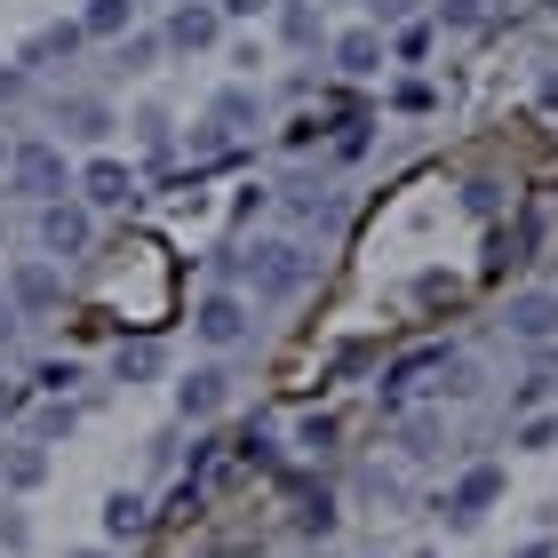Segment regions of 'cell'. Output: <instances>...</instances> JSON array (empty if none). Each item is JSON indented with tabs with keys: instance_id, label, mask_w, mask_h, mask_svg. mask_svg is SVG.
<instances>
[{
	"instance_id": "obj_4",
	"label": "cell",
	"mask_w": 558,
	"mask_h": 558,
	"mask_svg": "<svg viewBox=\"0 0 558 558\" xmlns=\"http://www.w3.org/2000/svg\"><path fill=\"white\" fill-rule=\"evenodd\" d=\"M9 175H16L24 199H64V151L57 144H16Z\"/></svg>"
},
{
	"instance_id": "obj_16",
	"label": "cell",
	"mask_w": 558,
	"mask_h": 558,
	"mask_svg": "<svg viewBox=\"0 0 558 558\" xmlns=\"http://www.w3.org/2000/svg\"><path fill=\"white\" fill-rule=\"evenodd\" d=\"M495 495H502V471H495V463L463 471V487H454V519H478V511H487Z\"/></svg>"
},
{
	"instance_id": "obj_3",
	"label": "cell",
	"mask_w": 558,
	"mask_h": 558,
	"mask_svg": "<svg viewBox=\"0 0 558 558\" xmlns=\"http://www.w3.org/2000/svg\"><path fill=\"white\" fill-rule=\"evenodd\" d=\"M88 240H96L88 208H72V199H40V247H48V256H57V264L88 256Z\"/></svg>"
},
{
	"instance_id": "obj_26",
	"label": "cell",
	"mask_w": 558,
	"mask_h": 558,
	"mask_svg": "<svg viewBox=\"0 0 558 558\" xmlns=\"http://www.w3.org/2000/svg\"><path fill=\"white\" fill-rule=\"evenodd\" d=\"M367 16H375V24H408L415 0H367Z\"/></svg>"
},
{
	"instance_id": "obj_27",
	"label": "cell",
	"mask_w": 558,
	"mask_h": 558,
	"mask_svg": "<svg viewBox=\"0 0 558 558\" xmlns=\"http://www.w3.org/2000/svg\"><path fill=\"white\" fill-rule=\"evenodd\" d=\"M24 88H33V72H24V64H9V72H0V105H16Z\"/></svg>"
},
{
	"instance_id": "obj_2",
	"label": "cell",
	"mask_w": 558,
	"mask_h": 558,
	"mask_svg": "<svg viewBox=\"0 0 558 558\" xmlns=\"http://www.w3.org/2000/svg\"><path fill=\"white\" fill-rule=\"evenodd\" d=\"M247 327H256V312H247V295H232V288H208V295L192 303V336L216 343V351H232Z\"/></svg>"
},
{
	"instance_id": "obj_21",
	"label": "cell",
	"mask_w": 558,
	"mask_h": 558,
	"mask_svg": "<svg viewBox=\"0 0 558 558\" xmlns=\"http://www.w3.org/2000/svg\"><path fill=\"white\" fill-rule=\"evenodd\" d=\"M192 160H232V129H216V120H208V129L192 136Z\"/></svg>"
},
{
	"instance_id": "obj_25",
	"label": "cell",
	"mask_w": 558,
	"mask_h": 558,
	"mask_svg": "<svg viewBox=\"0 0 558 558\" xmlns=\"http://www.w3.org/2000/svg\"><path fill=\"white\" fill-rule=\"evenodd\" d=\"M151 57H160V40H151V33H136V40L120 33V64H129V72H136V64H151Z\"/></svg>"
},
{
	"instance_id": "obj_28",
	"label": "cell",
	"mask_w": 558,
	"mask_h": 558,
	"mask_svg": "<svg viewBox=\"0 0 558 558\" xmlns=\"http://www.w3.org/2000/svg\"><path fill=\"white\" fill-rule=\"evenodd\" d=\"M24 399H33V384H0V423L24 415Z\"/></svg>"
},
{
	"instance_id": "obj_22",
	"label": "cell",
	"mask_w": 558,
	"mask_h": 558,
	"mask_svg": "<svg viewBox=\"0 0 558 558\" xmlns=\"http://www.w3.org/2000/svg\"><path fill=\"white\" fill-rule=\"evenodd\" d=\"M367 129H375V120H336V160H360V151H367Z\"/></svg>"
},
{
	"instance_id": "obj_18",
	"label": "cell",
	"mask_w": 558,
	"mask_h": 558,
	"mask_svg": "<svg viewBox=\"0 0 558 558\" xmlns=\"http://www.w3.org/2000/svg\"><path fill=\"white\" fill-rule=\"evenodd\" d=\"M279 40H288V48H319L327 40V24H319L312 0H288V9H279Z\"/></svg>"
},
{
	"instance_id": "obj_8",
	"label": "cell",
	"mask_w": 558,
	"mask_h": 558,
	"mask_svg": "<svg viewBox=\"0 0 558 558\" xmlns=\"http://www.w3.org/2000/svg\"><path fill=\"white\" fill-rule=\"evenodd\" d=\"M511 336H526V343L558 336V288H519L511 295Z\"/></svg>"
},
{
	"instance_id": "obj_6",
	"label": "cell",
	"mask_w": 558,
	"mask_h": 558,
	"mask_svg": "<svg viewBox=\"0 0 558 558\" xmlns=\"http://www.w3.org/2000/svg\"><path fill=\"white\" fill-rule=\"evenodd\" d=\"M81 199L88 208H129L136 199V168L129 160H88L81 168Z\"/></svg>"
},
{
	"instance_id": "obj_14",
	"label": "cell",
	"mask_w": 558,
	"mask_h": 558,
	"mask_svg": "<svg viewBox=\"0 0 558 558\" xmlns=\"http://www.w3.org/2000/svg\"><path fill=\"white\" fill-rule=\"evenodd\" d=\"M40 478H48V447H0V487L33 495Z\"/></svg>"
},
{
	"instance_id": "obj_23",
	"label": "cell",
	"mask_w": 558,
	"mask_h": 558,
	"mask_svg": "<svg viewBox=\"0 0 558 558\" xmlns=\"http://www.w3.org/2000/svg\"><path fill=\"white\" fill-rule=\"evenodd\" d=\"M136 136H144L151 160H168V151H175V144H168V112H144V120H136Z\"/></svg>"
},
{
	"instance_id": "obj_20",
	"label": "cell",
	"mask_w": 558,
	"mask_h": 558,
	"mask_svg": "<svg viewBox=\"0 0 558 558\" xmlns=\"http://www.w3.org/2000/svg\"><path fill=\"white\" fill-rule=\"evenodd\" d=\"M105 535H120V543L144 535V495H112L105 502Z\"/></svg>"
},
{
	"instance_id": "obj_9",
	"label": "cell",
	"mask_w": 558,
	"mask_h": 558,
	"mask_svg": "<svg viewBox=\"0 0 558 558\" xmlns=\"http://www.w3.org/2000/svg\"><path fill=\"white\" fill-rule=\"evenodd\" d=\"M57 129L72 144H105L112 136V105H105V96H57Z\"/></svg>"
},
{
	"instance_id": "obj_31",
	"label": "cell",
	"mask_w": 558,
	"mask_h": 558,
	"mask_svg": "<svg viewBox=\"0 0 558 558\" xmlns=\"http://www.w3.org/2000/svg\"><path fill=\"white\" fill-rule=\"evenodd\" d=\"M72 558H105V550H72Z\"/></svg>"
},
{
	"instance_id": "obj_24",
	"label": "cell",
	"mask_w": 558,
	"mask_h": 558,
	"mask_svg": "<svg viewBox=\"0 0 558 558\" xmlns=\"http://www.w3.org/2000/svg\"><path fill=\"white\" fill-rule=\"evenodd\" d=\"M33 384H40V391H72V384H81V367H72V360H40Z\"/></svg>"
},
{
	"instance_id": "obj_12",
	"label": "cell",
	"mask_w": 558,
	"mask_h": 558,
	"mask_svg": "<svg viewBox=\"0 0 558 558\" xmlns=\"http://www.w3.org/2000/svg\"><path fill=\"white\" fill-rule=\"evenodd\" d=\"M216 408H223V367H199V375L175 384V415H184V423H208Z\"/></svg>"
},
{
	"instance_id": "obj_19",
	"label": "cell",
	"mask_w": 558,
	"mask_h": 558,
	"mask_svg": "<svg viewBox=\"0 0 558 558\" xmlns=\"http://www.w3.org/2000/svg\"><path fill=\"white\" fill-rule=\"evenodd\" d=\"M112 375H120V384H151V375H160V343H120Z\"/></svg>"
},
{
	"instance_id": "obj_5",
	"label": "cell",
	"mask_w": 558,
	"mask_h": 558,
	"mask_svg": "<svg viewBox=\"0 0 558 558\" xmlns=\"http://www.w3.org/2000/svg\"><path fill=\"white\" fill-rule=\"evenodd\" d=\"M81 40H88V33H81V16H57V24H40V33L16 48V64H24V72H48L57 57H81Z\"/></svg>"
},
{
	"instance_id": "obj_10",
	"label": "cell",
	"mask_w": 558,
	"mask_h": 558,
	"mask_svg": "<svg viewBox=\"0 0 558 558\" xmlns=\"http://www.w3.org/2000/svg\"><path fill=\"white\" fill-rule=\"evenodd\" d=\"M9 295L24 303V312H57V303H64V264H16Z\"/></svg>"
},
{
	"instance_id": "obj_11",
	"label": "cell",
	"mask_w": 558,
	"mask_h": 558,
	"mask_svg": "<svg viewBox=\"0 0 558 558\" xmlns=\"http://www.w3.org/2000/svg\"><path fill=\"white\" fill-rule=\"evenodd\" d=\"M336 64L351 72V81H375V72H384V24H351V33L336 40Z\"/></svg>"
},
{
	"instance_id": "obj_13",
	"label": "cell",
	"mask_w": 558,
	"mask_h": 558,
	"mask_svg": "<svg viewBox=\"0 0 558 558\" xmlns=\"http://www.w3.org/2000/svg\"><path fill=\"white\" fill-rule=\"evenodd\" d=\"M454 367H463V360H454L447 343H430V351H408V360H399V367L384 375V384H391V391H415L423 375H454Z\"/></svg>"
},
{
	"instance_id": "obj_30",
	"label": "cell",
	"mask_w": 558,
	"mask_h": 558,
	"mask_svg": "<svg viewBox=\"0 0 558 558\" xmlns=\"http://www.w3.org/2000/svg\"><path fill=\"white\" fill-rule=\"evenodd\" d=\"M256 9H271V0H223V16H256Z\"/></svg>"
},
{
	"instance_id": "obj_7",
	"label": "cell",
	"mask_w": 558,
	"mask_h": 558,
	"mask_svg": "<svg viewBox=\"0 0 558 558\" xmlns=\"http://www.w3.org/2000/svg\"><path fill=\"white\" fill-rule=\"evenodd\" d=\"M168 48H184V57H192V48H216L223 40V9H208V0H184V9H175L168 16V33H160Z\"/></svg>"
},
{
	"instance_id": "obj_15",
	"label": "cell",
	"mask_w": 558,
	"mask_h": 558,
	"mask_svg": "<svg viewBox=\"0 0 558 558\" xmlns=\"http://www.w3.org/2000/svg\"><path fill=\"white\" fill-rule=\"evenodd\" d=\"M129 24H136V0H88V9H81V33L88 40H120Z\"/></svg>"
},
{
	"instance_id": "obj_29",
	"label": "cell",
	"mask_w": 558,
	"mask_h": 558,
	"mask_svg": "<svg viewBox=\"0 0 558 558\" xmlns=\"http://www.w3.org/2000/svg\"><path fill=\"white\" fill-rule=\"evenodd\" d=\"M478 16V0H447V24H471Z\"/></svg>"
},
{
	"instance_id": "obj_17",
	"label": "cell",
	"mask_w": 558,
	"mask_h": 558,
	"mask_svg": "<svg viewBox=\"0 0 558 558\" xmlns=\"http://www.w3.org/2000/svg\"><path fill=\"white\" fill-rule=\"evenodd\" d=\"M216 129H256V120H264V96L256 88H216Z\"/></svg>"
},
{
	"instance_id": "obj_1",
	"label": "cell",
	"mask_w": 558,
	"mask_h": 558,
	"mask_svg": "<svg viewBox=\"0 0 558 558\" xmlns=\"http://www.w3.org/2000/svg\"><path fill=\"white\" fill-rule=\"evenodd\" d=\"M223 271H240V279H247V288H256L264 303H279V295H295L303 279H312V256H303L295 240H256L247 256H232Z\"/></svg>"
}]
</instances>
